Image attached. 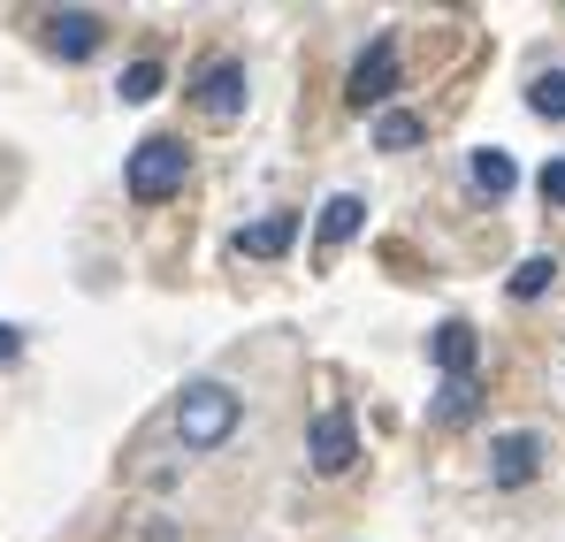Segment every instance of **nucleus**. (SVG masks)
<instances>
[{"mask_svg":"<svg viewBox=\"0 0 565 542\" xmlns=\"http://www.w3.org/2000/svg\"><path fill=\"white\" fill-rule=\"evenodd\" d=\"M237 390L230 382H191L184 397H177V444L184 451H222L230 436H237Z\"/></svg>","mask_w":565,"mask_h":542,"instance_id":"obj_1","label":"nucleus"},{"mask_svg":"<svg viewBox=\"0 0 565 542\" xmlns=\"http://www.w3.org/2000/svg\"><path fill=\"white\" fill-rule=\"evenodd\" d=\"M191 177V153L184 138H146L138 153H130V169H122V183H130V199L138 206H161V199H177Z\"/></svg>","mask_w":565,"mask_h":542,"instance_id":"obj_2","label":"nucleus"},{"mask_svg":"<svg viewBox=\"0 0 565 542\" xmlns=\"http://www.w3.org/2000/svg\"><path fill=\"white\" fill-rule=\"evenodd\" d=\"M306 458H313V474H352V458H360V428H352V413L344 405H321L313 413V428H306Z\"/></svg>","mask_w":565,"mask_h":542,"instance_id":"obj_3","label":"nucleus"},{"mask_svg":"<svg viewBox=\"0 0 565 542\" xmlns=\"http://www.w3.org/2000/svg\"><path fill=\"white\" fill-rule=\"evenodd\" d=\"M390 92H397V31H375V39H367V54H360V62H352V77H344V99L367 115V107L390 99Z\"/></svg>","mask_w":565,"mask_h":542,"instance_id":"obj_4","label":"nucleus"},{"mask_svg":"<svg viewBox=\"0 0 565 542\" xmlns=\"http://www.w3.org/2000/svg\"><path fill=\"white\" fill-rule=\"evenodd\" d=\"M191 107H199L206 123H237V115H245V62H230V54L206 62L199 85H191Z\"/></svg>","mask_w":565,"mask_h":542,"instance_id":"obj_5","label":"nucleus"},{"mask_svg":"<svg viewBox=\"0 0 565 542\" xmlns=\"http://www.w3.org/2000/svg\"><path fill=\"white\" fill-rule=\"evenodd\" d=\"M543 474V436L535 428H504L497 444H489V481L497 489H527Z\"/></svg>","mask_w":565,"mask_h":542,"instance_id":"obj_6","label":"nucleus"},{"mask_svg":"<svg viewBox=\"0 0 565 542\" xmlns=\"http://www.w3.org/2000/svg\"><path fill=\"white\" fill-rule=\"evenodd\" d=\"M99 39H107V23H99L93 8H54V15H46V46H54L62 62H85V54H99Z\"/></svg>","mask_w":565,"mask_h":542,"instance_id":"obj_7","label":"nucleus"},{"mask_svg":"<svg viewBox=\"0 0 565 542\" xmlns=\"http://www.w3.org/2000/svg\"><path fill=\"white\" fill-rule=\"evenodd\" d=\"M360 222H367V199H352V191H337L329 206H321V222H313V237H321V261H337L352 237H360Z\"/></svg>","mask_w":565,"mask_h":542,"instance_id":"obj_8","label":"nucleus"},{"mask_svg":"<svg viewBox=\"0 0 565 542\" xmlns=\"http://www.w3.org/2000/svg\"><path fill=\"white\" fill-rule=\"evenodd\" d=\"M298 245V214H260L253 230H237V253L245 261H282Z\"/></svg>","mask_w":565,"mask_h":542,"instance_id":"obj_9","label":"nucleus"},{"mask_svg":"<svg viewBox=\"0 0 565 542\" xmlns=\"http://www.w3.org/2000/svg\"><path fill=\"white\" fill-rule=\"evenodd\" d=\"M473 413H481V382H473V374H444V390H436V428H467Z\"/></svg>","mask_w":565,"mask_h":542,"instance_id":"obj_10","label":"nucleus"},{"mask_svg":"<svg viewBox=\"0 0 565 542\" xmlns=\"http://www.w3.org/2000/svg\"><path fill=\"white\" fill-rule=\"evenodd\" d=\"M428 352H436V366H444V374H473V360H481V344H473L467 321H444V329L428 337Z\"/></svg>","mask_w":565,"mask_h":542,"instance_id":"obj_11","label":"nucleus"},{"mask_svg":"<svg viewBox=\"0 0 565 542\" xmlns=\"http://www.w3.org/2000/svg\"><path fill=\"white\" fill-rule=\"evenodd\" d=\"M420 138H428L420 115H405V107H382V115H375V146H382V153H413Z\"/></svg>","mask_w":565,"mask_h":542,"instance_id":"obj_12","label":"nucleus"},{"mask_svg":"<svg viewBox=\"0 0 565 542\" xmlns=\"http://www.w3.org/2000/svg\"><path fill=\"white\" fill-rule=\"evenodd\" d=\"M512 183H520V169H512V153H497V146H481V153H473V191L504 199Z\"/></svg>","mask_w":565,"mask_h":542,"instance_id":"obj_13","label":"nucleus"},{"mask_svg":"<svg viewBox=\"0 0 565 542\" xmlns=\"http://www.w3.org/2000/svg\"><path fill=\"white\" fill-rule=\"evenodd\" d=\"M551 283H558V261H551V253H535V261H520V268H512L504 290H512V298H543Z\"/></svg>","mask_w":565,"mask_h":542,"instance_id":"obj_14","label":"nucleus"},{"mask_svg":"<svg viewBox=\"0 0 565 542\" xmlns=\"http://www.w3.org/2000/svg\"><path fill=\"white\" fill-rule=\"evenodd\" d=\"M527 107H535L543 123H565V70H543V77L527 85Z\"/></svg>","mask_w":565,"mask_h":542,"instance_id":"obj_15","label":"nucleus"},{"mask_svg":"<svg viewBox=\"0 0 565 542\" xmlns=\"http://www.w3.org/2000/svg\"><path fill=\"white\" fill-rule=\"evenodd\" d=\"M122 99H130V107H146V99H153V92H161V62H130V70H122Z\"/></svg>","mask_w":565,"mask_h":542,"instance_id":"obj_16","label":"nucleus"},{"mask_svg":"<svg viewBox=\"0 0 565 542\" xmlns=\"http://www.w3.org/2000/svg\"><path fill=\"white\" fill-rule=\"evenodd\" d=\"M543 199H551V206H565V153L543 169Z\"/></svg>","mask_w":565,"mask_h":542,"instance_id":"obj_17","label":"nucleus"},{"mask_svg":"<svg viewBox=\"0 0 565 542\" xmlns=\"http://www.w3.org/2000/svg\"><path fill=\"white\" fill-rule=\"evenodd\" d=\"M15 352H23V337H15V329H8V321H0V366L15 360Z\"/></svg>","mask_w":565,"mask_h":542,"instance_id":"obj_18","label":"nucleus"}]
</instances>
